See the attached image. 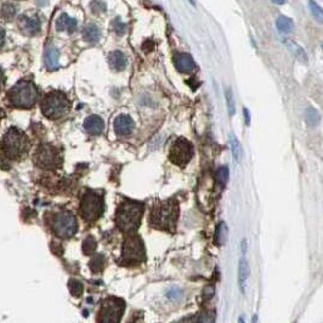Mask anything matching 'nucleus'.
<instances>
[{"label":"nucleus","instance_id":"6e6552de","mask_svg":"<svg viewBox=\"0 0 323 323\" xmlns=\"http://www.w3.org/2000/svg\"><path fill=\"white\" fill-rule=\"evenodd\" d=\"M125 303L119 298L106 299L99 312V321L104 323H118L124 314Z\"/></svg>","mask_w":323,"mask_h":323},{"label":"nucleus","instance_id":"f704fd0d","mask_svg":"<svg viewBox=\"0 0 323 323\" xmlns=\"http://www.w3.org/2000/svg\"><path fill=\"white\" fill-rule=\"evenodd\" d=\"M227 107H228V112H230L231 115L235 114V102H233V96L231 90H227Z\"/></svg>","mask_w":323,"mask_h":323},{"label":"nucleus","instance_id":"f3484780","mask_svg":"<svg viewBox=\"0 0 323 323\" xmlns=\"http://www.w3.org/2000/svg\"><path fill=\"white\" fill-rule=\"evenodd\" d=\"M59 56L60 52L56 46L51 45V44L46 46L45 52H44V61H45L46 67L49 70H56L59 67Z\"/></svg>","mask_w":323,"mask_h":323},{"label":"nucleus","instance_id":"c85d7f7f","mask_svg":"<svg viewBox=\"0 0 323 323\" xmlns=\"http://www.w3.org/2000/svg\"><path fill=\"white\" fill-rule=\"evenodd\" d=\"M216 180L224 187L228 181V169L227 167H220L216 172Z\"/></svg>","mask_w":323,"mask_h":323},{"label":"nucleus","instance_id":"e433bc0d","mask_svg":"<svg viewBox=\"0 0 323 323\" xmlns=\"http://www.w3.org/2000/svg\"><path fill=\"white\" fill-rule=\"evenodd\" d=\"M244 112V120H246V124L249 125L251 124V115H249V111L247 108H243Z\"/></svg>","mask_w":323,"mask_h":323},{"label":"nucleus","instance_id":"393cba45","mask_svg":"<svg viewBox=\"0 0 323 323\" xmlns=\"http://www.w3.org/2000/svg\"><path fill=\"white\" fill-rule=\"evenodd\" d=\"M68 289H70V293L72 294L73 296L79 298L84 291V286L80 281L72 278V280H70V282H68Z\"/></svg>","mask_w":323,"mask_h":323},{"label":"nucleus","instance_id":"20e7f679","mask_svg":"<svg viewBox=\"0 0 323 323\" xmlns=\"http://www.w3.org/2000/svg\"><path fill=\"white\" fill-rule=\"evenodd\" d=\"M68 109H70V101L65 94L60 91L48 94L41 102V111L49 119H59L64 117Z\"/></svg>","mask_w":323,"mask_h":323},{"label":"nucleus","instance_id":"1a4fd4ad","mask_svg":"<svg viewBox=\"0 0 323 323\" xmlns=\"http://www.w3.org/2000/svg\"><path fill=\"white\" fill-rule=\"evenodd\" d=\"M122 258L124 264H138L146 259V251L139 236H130L123 244Z\"/></svg>","mask_w":323,"mask_h":323},{"label":"nucleus","instance_id":"473e14b6","mask_svg":"<svg viewBox=\"0 0 323 323\" xmlns=\"http://www.w3.org/2000/svg\"><path fill=\"white\" fill-rule=\"evenodd\" d=\"M90 7L94 12H104L106 10V5L100 0H94L90 4Z\"/></svg>","mask_w":323,"mask_h":323},{"label":"nucleus","instance_id":"5701e85b","mask_svg":"<svg viewBox=\"0 0 323 323\" xmlns=\"http://www.w3.org/2000/svg\"><path fill=\"white\" fill-rule=\"evenodd\" d=\"M276 27L278 28V31L283 33H289L293 31L294 28V22L293 20L287 16H280L276 20Z\"/></svg>","mask_w":323,"mask_h":323},{"label":"nucleus","instance_id":"4be33fe9","mask_svg":"<svg viewBox=\"0 0 323 323\" xmlns=\"http://www.w3.org/2000/svg\"><path fill=\"white\" fill-rule=\"evenodd\" d=\"M285 44L288 46V48H289V50L293 52L294 56H295L296 59L300 60L301 62L307 61V56H306L305 51H304L303 48H300L298 44L294 43V41H291L290 39H285Z\"/></svg>","mask_w":323,"mask_h":323},{"label":"nucleus","instance_id":"f03ea898","mask_svg":"<svg viewBox=\"0 0 323 323\" xmlns=\"http://www.w3.org/2000/svg\"><path fill=\"white\" fill-rule=\"evenodd\" d=\"M144 214V204L140 202L125 199L115 213V224L124 232H131L140 226Z\"/></svg>","mask_w":323,"mask_h":323},{"label":"nucleus","instance_id":"ea45409f","mask_svg":"<svg viewBox=\"0 0 323 323\" xmlns=\"http://www.w3.org/2000/svg\"><path fill=\"white\" fill-rule=\"evenodd\" d=\"M188 1H190L192 5H194V0H188Z\"/></svg>","mask_w":323,"mask_h":323},{"label":"nucleus","instance_id":"4c0bfd02","mask_svg":"<svg viewBox=\"0 0 323 323\" xmlns=\"http://www.w3.org/2000/svg\"><path fill=\"white\" fill-rule=\"evenodd\" d=\"M2 84H4V75H2V72L0 71V90L2 88Z\"/></svg>","mask_w":323,"mask_h":323},{"label":"nucleus","instance_id":"412c9836","mask_svg":"<svg viewBox=\"0 0 323 323\" xmlns=\"http://www.w3.org/2000/svg\"><path fill=\"white\" fill-rule=\"evenodd\" d=\"M249 276V265L244 256L241 258L240 266H238V282H240L241 289L244 293V287H246V281Z\"/></svg>","mask_w":323,"mask_h":323},{"label":"nucleus","instance_id":"aec40b11","mask_svg":"<svg viewBox=\"0 0 323 323\" xmlns=\"http://www.w3.org/2000/svg\"><path fill=\"white\" fill-rule=\"evenodd\" d=\"M228 143H230L233 158H235L237 162L242 161V158H243L242 146H241L240 141H238V139L236 138V135L233 133H230V135H228Z\"/></svg>","mask_w":323,"mask_h":323},{"label":"nucleus","instance_id":"72a5a7b5","mask_svg":"<svg viewBox=\"0 0 323 323\" xmlns=\"http://www.w3.org/2000/svg\"><path fill=\"white\" fill-rule=\"evenodd\" d=\"M214 294H215V288L213 287V286H206L203 289V293H202V295H203V299L209 300V299H212L213 296H214Z\"/></svg>","mask_w":323,"mask_h":323},{"label":"nucleus","instance_id":"dca6fc26","mask_svg":"<svg viewBox=\"0 0 323 323\" xmlns=\"http://www.w3.org/2000/svg\"><path fill=\"white\" fill-rule=\"evenodd\" d=\"M105 124L104 120L99 117V115H89L84 122V129L88 131L89 134L97 135V134L102 133Z\"/></svg>","mask_w":323,"mask_h":323},{"label":"nucleus","instance_id":"f257e3e1","mask_svg":"<svg viewBox=\"0 0 323 323\" xmlns=\"http://www.w3.org/2000/svg\"><path fill=\"white\" fill-rule=\"evenodd\" d=\"M179 217V204L174 199L158 202L149 215V224L158 230L174 231Z\"/></svg>","mask_w":323,"mask_h":323},{"label":"nucleus","instance_id":"c9c22d12","mask_svg":"<svg viewBox=\"0 0 323 323\" xmlns=\"http://www.w3.org/2000/svg\"><path fill=\"white\" fill-rule=\"evenodd\" d=\"M5 36H6V32H5V30H4V28H2V27H0V48H1V46L4 45Z\"/></svg>","mask_w":323,"mask_h":323},{"label":"nucleus","instance_id":"7ed1b4c3","mask_svg":"<svg viewBox=\"0 0 323 323\" xmlns=\"http://www.w3.org/2000/svg\"><path fill=\"white\" fill-rule=\"evenodd\" d=\"M38 89L32 81L21 80L9 91V100L18 108H31L38 99Z\"/></svg>","mask_w":323,"mask_h":323},{"label":"nucleus","instance_id":"9b49d317","mask_svg":"<svg viewBox=\"0 0 323 323\" xmlns=\"http://www.w3.org/2000/svg\"><path fill=\"white\" fill-rule=\"evenodd\" d=\"M34 162L43 169H55L61 163L59 151L51 145H41L34 154Z\"/></svg>","mask_w":323,"mask_h":323},{"label":"nucleus","instance_id":"ddd939ff","mask_svg":"<svg viewBox=\"0 0 323 323\" xmlns=\"http://www.w3.org/2000/svg\"><path fill=\"white\" fill-rule=\"evenodd\" d=\"M174 65L177 70L181 73H190L196 68V64L190 54L186 52H180V54L174 55Z\"/></svg>","mask_w":323,"mask_h":323},{"label":"nucleus","instance_id":"0eeeda50","mask_svg":"<svg viewBox=\"0 0 323 323\" xmlns=\"http://www.w3.org/2000/svg\"><path fill=\"white\" fill-rule=\"evenodd\" d=\"M52 230L60 238H70L75 235L78 230V222L71 212L64 210L57 213L52 220Z\"/></svg>","mask_w":323,"mask_h":323},{"label":"nucleus","instance_id":"58836bf2","mask_svg":"<svg viewBox=\"0 0 323 323\" xmlns=\"http://www.w3.org/2000/svg\"><path fill=\"white\" fill-rule=\"evenodd\" d=\"M272 2H275V4H278V5H282L285 4L286 0H272Z\"/></svg>","mask_w":323,"mask_h":323},{"label":"nucleus","instance_id":"2f4dec72","mask_svg":"<svg viewBox=\"0 0 323 323\" xmlns=\"http://www.w3.org/2000/svg\"><path fill=\"white\" fill-rule=\"evenodd\" d=\"M113 28L118 36H123V34L125 33V30H127V26H125V23H123L119 18H117L113 22Z\"/></svg>","mask_w":323,"mask_h":323},{"label":"nucleus","instance_id":"b1692460","mask_svg":"<svg viewBox=\"0 0 323 323\" xmlns=\"http://www.w3.org/2000/svg\"><path fill=\"white\" fill-rule=\"evenodd\" d=\"M226 237H227L226 224H225V222H220V224L217 225L216 231H215V235H214L215 244H217V246H222V244L225 243V241H226Z\"/></svg>","mask_w":323,"mask_h":323},{"label":"nucleus","instance_id":"4468645a","mask_svg":"<svg viewBox=\"0 0 323 323\" xmlns=\"http://www.w3.org/2000/svg\"><path fill=\"white\" fill-rule=\"evenodd\" d=\"M134 130V120L127 114H120L114 120V131L120 136L130 135Z\"/></svg>","mask_w":323,"mask_h":323},{"label":"nucleus","instance_id":"c756f323","mask_svg":"<svg viewBox=\"0 0 323 323\" xmlns=\"http://www.w3.org/2000/svg\"><path fill=\"white\" fill-rule=\"evenodd\" d=\"M90 269L93 272H100L104 269V256L97 255L90 261Z\"/></svg>","mask_w":323,"mask_h":323},{"label":"nucleus","instance_id":"a211bd4d","mask_svg":"<svg viewBox=\"0 0 323 323\" xmlns=\"http://www.w3.org/2000/svg\"><path fill=\"white\" fill-rule=\"evenodd\" d=\"M108 62L114 71H123L127 67V57L119 50H115L108 55Z\"/></svg>","mask_w":323,"mask_h":323},{"label":"nucleus","instance_id":"cd10ccee","mask_svg":"<svg viewBox=\"0 0 323 323\" xmlns=\"http://www.w3.org/2000/svg\"><path fill=\"white\" fill-rule=\"evenodd\" d=\"M309 7H310V11H311L312 16L316 18L317 22L322 23L323 21V11L321 7L319 6V5L316 4V2L314 1V0H309Z\"/></svg>","mask_w":323,"mask_h":323},{"label":"nucleus","instance_id":"39448f33","mask_svg":"<svg viewBox=\"0 0 323 323\" xmlns=\"http://www.w3.org/2000/svg\"><path fill=\"white\" fill-rule=\"evenodd\" d=\"M1 148L7 157L17 158L27 149V138L16 128H11L2 139Z\"/></svg>","mask_w":323,"mask_h":323},{"label":"nucleus","instance_id":"423d86ee","mask_svg":"<svg viewBox=\"0 0 323 323\" xmlns=\"http://www.w3.org/2000/svg\"><path fill=\"white\" fill-rule=\"evenodd\" d=\"M104 213V199L99 193L88 191L80 202V214L86 221H95Z\"/></svg>","mask_w":323,"mask_h":323},{"label":"nucleus","instance_id":"6ab92c4d","mask_svg":"<svg viewBox=\"0 0 323 323\" xmlns=\"http://www.w3.org/2000/svg\"><path fill=\"white\" fill-rule=\"evenodd\" d=\"M83 38L86 43L95 44L100 40L101 38V32H100L99 27L94 23H90V25L85 26L83 30Z\"/></svg>","mask_w":323,"mask_h":323},{"label":"nucleus","instance_id":"bb28decb","mask_svg":"<svg viewBox=\"0 0 323 323\" xmlns=\"http://www.w3.org/2000/svg\"><path fill=\"white\" fill-rule=\"evenodd\" d=\"M15 14H16V7L11 4H5L0 10V16L6 21L11 20L15 16Z\"/></svg>","mask_w":323,"mask_h":323},{"label":"nucleus","instance_id":"a878e982","mask_svg":"<svg viewBox=\"0 0 323 323\" xmlns=\"http://www.w3.org/2000/svg\"><path fill=\"white\" fill-rule=\"evenodd\" d=\"M96 241L95 238L91 237V236H89V237H86L85 240H84L83 242V251L85 255H90V254H93L94 251H95L96 249Z\"/></svg>","mask_w":323,"mask_h":323},{"label":"nucleus","instance_id":"f8f14e48","mask_svg":"<svg viewBox=\"0 0 323 323\" xmlns=\"http://www.w3.org/2000/svg\"><path fill=\"white\" fill-rule=\"evenodd\" d=\"M18 27L26 36H36L41 27L40 18L36 15H22L18 18Z\"/></svg>","mask_w":323,"mask_h":323},{"label":"nucleus","instance_id":"2eb2a0df","mask_svg":"<svg viewBox=\"0 0 323 323\" xmlns=\"http://www.w3.org/2000/svg\"><path fill=\"white\" fill-rule=\"evenodd\" d=\"M78 27V22L75 18H72L68 16L67 14H61L60 17L56 20V30L59 32H66L73 33Z\"/></svg>","mask_w":323,"mask_h":323},{"label":"nucleus","instance_id":"7c9ffc66","mask_svg":"<svg viewBox=\"0 0 323 323\" xmlns=\"http://www.w3.org/2000/svg\"><path fill=\"white\" fill-rule=\"evenodd\" d=\"M306 120L310 125H315L319 120V114L314 108H309L306 112Z\"/></svg>","mask_w":323,"mask_h":323},{"label":"nucleus","instance_id":"9d476101","mask_svg":"<svg viewBox=\"0 0 323 323\" xmlns=\"http://www.w3.org/2000/svg\"><path fill=\"white\" fill-rule=\"evenodd\" d=\"M193 156V146L188 140L179 138L174 141L169 151V158L174 164L179 167H186Z\"/></svg>","mask_w":323,"mask_h":323}]
</instances>
